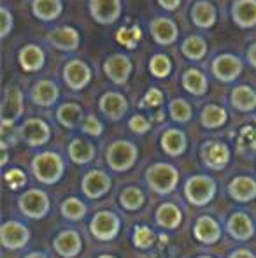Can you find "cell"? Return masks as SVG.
Instances as JSON below:
<instances>
[{"label":"cell","mask_w":256,"mask_h":258,"mask_svg":"<svg viewBox=\"0 0 256 258\" xmlns=\"http://www.w3.org/2000/svg\"><path fill=\"white\" fill-rule=\"evenodd\" d=\"M63 160L60 155L46 151V153H39L32 160V172H34L35 179L42 184H55L62 179L63 176Z\"/></svg>","instance_id":"obj_1"},{"label":"cell","mask_w":256,"mask_h":258,"mask_svg":"<svg viewBox=\"0 0 256 258\" xmlns=\"http://www.w3.org/2000/svg\"><path fill=\"white\" fill-rule=\"evenodd\" d=\"M146 183L158 195L172 194L178 188L179 172L170 163H154L146 170Z\"/></svg>","instance_id":"obj_2"},{"label":"cell","mask_w":256,"mask_h":258,"mask_svg":"<svg viewBox=\"0 0 256 258\" xmlns=\"http://www.w3.org/2000/svg\"><path fill=\"white\" fill-rule=\"evenodd\" d=\"M216 195V181L211 176H192L185 184V197L192 206H207Z\"/></svg>","instance_id":"obj_3"},{"label":"cell","mask_w":256,"mask_h":258,"mask_svg":"<svg viewBox=\"0 0 256 258\" xmlns=\"http://www.w3.org/2000/svg\"><path fill=\"white\" fill-rule=\"evenodd\" d=\"M137 155H139V150L135 144H132L130 141H116L107 148V165L114 172H127L135 165Z\"/></svg>","instance_id":"obj_4"},{"label":"cell","mask_w":256,"mask_h":258,"mask_svg":"<svg viewBox=\"0 0 256 258\" xmlns=\"http://www.w3.org/2000/svg\"><path fill=\"white\" fill-rule=\"evenodd\" d=\"M121 228V221L113 211H100L93 216L90 223V230L95 239L102 242H109L118 237Z\"/></svg>","instance_id":"obj_5"},{"label":"cell","mask_w":256,"mask_h":258,"mask_svg":"<svg viewBox=\"0 0 256 258\" xmlns=\"http://www.w3.org/2000/svg\"><path fill=\"white\" fill-rule=\"evenodd\" d=\"M18 206H20V211L27 218L41 220L49 211V197L46 191L32 188V190L25 191V194L21 195L20 201H18Z\"/></svg>","instance_id":"obj_6"},{"label":"cell","mask_w":256,"mask_h":258,"mask_svg":"<svg viewBox=\"0 0 256 258\" xmlns=\"http://www.w3.org/2000/svg\"><path fill=\"white\" fill-rule=\"evenodd\" d=\"M0 241L6 249H21L30 241V230L16 220H9L0 228Z\"/></svg>","instance_id":"obj_7"},{"label":"cell","mask_w":256,"mask_h":258,"mask_svg":"<svg viewBox=\"0 0 256 258\" xmlns=\"http://www.w3.org/2000/svg\"><path fill=\"white\" fill-rule=\"evenodd\" d=\"M111 176L106 174L104 170H90L81 181V190L84 194L86 199L90 201H95V199H100L111 190Z\"/></svg>","instance_id":"obj_8"},{"label":"cell","mask_w":256,"mask_h":258,"mask_svg":"<svg viewBox=\"0 0 256 258\" xmlns=\"http://www.w3.org/2000/svg\"><path fill=\"white\" fill-rule=\"evenodd\" d=\"M53 249L62 258H75L82 249L81 235L75 230H63L53 241Z\"/></svg>","instance_id":"obj_9"},{"label":"cell","mask_w":256,"mask_h":258,"mask_svg":"<svg viewBox=\"0 0 256 258\" xmlns=\"http://www.w3.org/2000/svg\"><path fill=\"white\" fill-rule=\"evenodd\" d=\"M49 136H51V130L48 123L39 118H30L21 126V137L30 146H42L49 141Z\"/></svg>","instance_id":"obj_10"},{"label":"cell","mask_w":256,"mask_h":258,"mask_svg":"<svg viewBox=\"0 0 256 258\" xmlns=\"http://www.w3.org/2000/svg\"><path fill=\"white\" fill-rule=\"evenodd\" d=\"M212 72H214V76L219 81L230 83L239 78V74L242 72V63L233 54H221L212 63Z\"/></svg>","instance_id":"obj_11"},{"label":"cell","mask_w":256,"mask_h":258,"mask_svg":"<svg viewBox=\"0 0 256 258\" xmlns=\"http://www.w3.org/2000/svg\"><path fill=\"white\" fill-rule=\"evenodd\" d=\"M226 232L237 241H249L254 235V223L249 218V214L242 213H233L226 221Z\"/></svg>","instance_id":"obj_12"},{"label":"cell","mask_w":256,"mask_h":258,"mask_svg":"<svg viewBox=\"0 0 256 258\" xmlns=\"http://www.w3.org/2000/svg\"><path fill=\"white\" fill-rule=\"evenodd\" d=\"M202 162L211 170H223L230 162V150L223 143H212L202 150Z\"/></svg>","instance_id":"obj_13"},{"label":"cell","mask_w":256,"mask_h":258,"mask_svg":"<svg viewBox=\"0 0 256 258\" xmlns=\"http://www.w3.org/2000/svg\"><path fill=\"white\" fill-rule=\"evenodd\" d=\"M90 11L95 21L102 25H111L120 18L121 4L120 0H92Z\"/></svg>","instance_id":"obj_14"},{"label":"cell","mask_w":256,"mask_h":258,"mask_svg":"<svg viewBox=\"0 0 256 258\" xmlns=\"http://www.w3.org/2000/svg\"><path fill=\"white\" fill-rule=\"evenodd\" d=\"M23 112V95L16 86L7 88L2 104V125H13Z\"/></svg>","instance_id":"obj_15"},{"label":"cell","mask_w":256,"mask_h":258,"mask_svg":"<svg viewBox=\"0 0 256 258\" xmlns=\"http://www.w3.org/2000/svg\"><path fill=\"white\" fill-rule=\"evenodd\" d=\"M193 235L204 244H216L221 239V227L211 216H200L193 227Z\"/></svg>","instance_id":"obj_16"},{"label":"cell","mask_w":256,"mask_h":258,"mask_svg":"<svg viewBox=\"0 0 256 258\" xmlns=\"http://www.w3.org/2000/svg\"><path fill=\"white\" fill-rule=\"evenodd\" d=\"M228 194L237 202H251L256 199V181L249 176H237L230 181Z\"/></svg>","instance_id":"obj_17"},{"label":"cell","mask_w":256,"mask_h":258,"mask_svg":"<svg viewBox=\"0 0 256 258\" xmlns=\"http://www.w3.org/2000/svg\"><path fill=\"white\" fill-rule=\"evenodd\" d=\"M63 78H65V83H67L72 90H81L90 83L92 72H90L86 63H82V61H79V60H72V61H68L67 67H65Z\"/></svg>","instance_id":"obj_18"},{"label":"cell","mask_w":256,"mask_h":258,"mask_svg":"<svg viewBox=\"0 0 256 258\" xmlns=\"http://www.w3.org/2000/svg\"><path fill=\"white\" fill-rule=\"evenodd\" d=\"M104 69H106L107 78L113 79L116 85H123L130 78L132 63H130V60L127 56H123V54H114V56L107 58Z\"/></svg>","instance_id":"obj_19"},{"label":"cell","mask_w":256,"mask_h":258,"mask_svg":"<svg viewBox=\"0 0 256 258\" xmlns=\"http://www.w3.org/2000/svg\"><path fill=\"white\" fill-rule=\"evenodd\" d=\"M128 109V102L121 93H106L100 99V111L109 119H121Z\"/></svg>","instance_id":"obj_20"},{"label":"cell","mask_w":256,"mask_h":258,"mask_svg":"<svg viewBox=\"0 0 256 258\" xmlns=\"http://www.w3.org/2000/svg\"><path fill=\"white\" fill-rule=\"evenodd\" d=\"M151 35L158 44H172L178 39V27L172 20L158 18L151 23Z\"/></svg>","instance_id":"obj_21"},{"label":"cell","mask_w":256,"mask_h":258,"mask_svg":"<svg viewBox=\"0 0 256 258\" xmlns=\"http://www.w3.org/2000/svg\"><path fill=\"white\" fill-rule=\"evenodd\" d=\"M233 21L242 28L256 25V0H237L233 4Z\"/></svg>","instance_id":"obj_22"},{"label":"cell","mask_w":256,"mask_h":258,"mask_svg":"<svg viewBox=\"0 0 256 258\" xmlns=\"http://www.w3.org/2000/svg\"><path fill=\"white\" fill-rule=\"evenodd\" d=\"M183 221V213L176 204L172 202H165L156 209V225L161 228H168L174 230L181 225Z\"/></svg>","instance_id":"obj_23"},{"label":"cell","mask_w":256,"mask_h":258,"mask_svg":"<svg viewBox=\"0 0 256 258\" xmlns=\"http://www.w3.org/2000/svg\"><path fill=\"white\" fill-rule=\"evenodd\" d=\"M161 148L168 156H181L186 151V136L178 128H168L161 136Z\"/></svg>","instance_id":"obj_24"},{"label":"cell","mask_w":256,"mask_h":258,"mask_svg":"<svg viewBox=\"0 0 256 258\" xmlns=\"http://www.w3.org/2000/svg\"><path fill=\"white\" fill-rule=\"evenodd\" d=\"M58 97L60 90L53 81H39L32 90V100L37 105H44V107L53 105L58 100Z\"/></svg>","instance_id":"obj_25"},{"label":"cell","mask_w":256,"mask_h":258,"mask_svg":"<svg viewBox=\"0 0 256 258\" xmlns=\"http://www.w3.org/2000/svg\"><path fill=\"white\" fill-rule=\"evenodd\" d=\"M49 42H51L55 48L62 49V51H72V49L77 48L79 44V34L74 28H56L49 34Z\"/></svg>","instance_id":"obj_26"},{"label":"cell","mask_w":256,"mask_h":258,"mask_svg":"<svg viewBox=\"0 0 256 258\" xmlns=\"http://www.w3.org/2000/svg\"><path fill=\"white\" fill-rule=\"evenodd\" d=\"M68 156L74 163L77 165H84V163H90L93 158H95V148H93L92 143L82 139H74L70 144H68Z\"/></svg>","instance_id":"obj_27"},{"label":"cell","mask_w":256,"mask_h":258,"mask_svg":"<svg viewBox=\"0 0 256 258\" xmlns=\"http://www.w3.org/2000/svg\"><path fill=\"white\" fill-rule=\"evenodd\" d=\"M20 63L25 71L35 72L44 65V53H42L41 48H37V46H34V44L25 46L20 53Z\"/></svg>","instance_id":"obj_28"},{"label":"cell","mask_w":256,"mask_h":258,"mask_svg":"<svg viewBox=\"0 0 256 258\" xmlns=\"http://www.w3.org/2000/svg\"><path fill=\"white\" fill-rule=\"evenodd\" d=\"M232 105L237 111H253L256 107V92L249 86H237L232 92Z\"/></svg>","instance_id":"obj_29"},{"label":"cell","mask_w":256,"mask_h":258,"mask_svg":"<svg viewBox=\"0 0 256 258\" xmlns=\"http://www.w3.org/2000/svg\"><path fill=\"white\" fill-rule=\"evenodd\" d=\"M34 14L39 20L51 21L60 16L62 13V2L60 0H34Z\"/></svg>","instance_id":"obj_30"},{"label":"cell","mask_w":256,"mask_h":258,"mask_svg":"<svg viewBox=\"0 0 256 258\" xmlns=\"http://www.w3.org/2000/svg\"><path fill=\"white\" fill-rule=\"evenodd\" d=\"M226 111L219 105H205L204 111L200 114V119H202V125L205 128H219L226 123Z\"/></svg>","instance_id":"obj_31"},{"label":"cell","mask_w":256,"mask_h":258,"mask_svg":"<svg viewBox=\"0 0 256 258\" xmlns=\"http://www.w3.org/2000/svg\"><path fill=\"white\" fill-rule=\"evenodd\" d=\"M192 20L195 25H198L200 28H209L214 25L216 21V11L209 2H198L193 6Z\"/></svg>","instance_id":"obj_32"},{"label":"cell","mask_w":256,"mask_h":258,"mask_svg":"<svg viewBox=\"0 0 256 258\" xmlns=\"http://www.w3.org/2000/svg\"><path fill=\"white\" fill-rule=\"evenodd\" d=\"M183 85H185V88L188 90L190 93H193V95H204V93L207 92V79H205V76L202 74L200 71H197V69H190V71L185 72V76H183Z\"/></svg>","instance_id":"obj_33"},{"label":"cell","mask_w":256,"mask_h":258,"mask_svg":"<svg viewBox=\"0 0 256 258\" xmlns=\"http://www.w3.org/2000/svg\"><path fill=\"white\" fill-rule=\"evenodd\" d=\"M86 211H88V207L82 201H79V199L75 197H68L65 199L62 202V206H60V213H62L63 218H67V220L70 221H79L82 220V218L86 216Z\"/></svg>","instance_id":"obj_34"},{"label":"cell","mask_w":256,"mask_h":258,"mask_svg":"<svg viewBox=\"0 0 256 258\" xmlns=\"http://www.w3.org/2000/svg\"><path fill=\"white\" fill-rule=\"evenodd\" d=\"M120 204L127 211H137L144 206V194L137 186H127L120 195Z\"/></svg>","instance_id":"obj_35"},{"label":"cell","mask_w":256,"mask_h":258,"mask_svg":"<svg viewBox=\"0 0 256 258\" xmlns=\"http://www.w3.org/2000/svg\"><path fill=\"white\" fill-rule=\"evenodd\" d=\"M205 51H207V44L202 37L192 35L183 42V53L190 60H200V58L205 56Z\"/></svg>","instance_id":"obj_36"},{"label":"cell","mask_w":256,"mask_h":258,"mask_svg":"<svg viewBox=\"0 0 256 258\" xmlns=\"http://www.w3.org/2000/svg\"><path fill=\"white\" fill-rule=\"evenodd\" d=\"M56 118L67 128H74L81 119V107L77 104H63L56 112Z\"/></svg>","instance_id":"obj_37"},{"label":"cell","mask_w":256,"mask_h":258,"mask_svg":"<svg viewBox=\"0 0 256 258\" xmlns=\"http://www.w3.org/2000/svg\"><path fill=\"white\" fill-rule=\"evenodd\" d=\"M237 150L242 155H253L256 153V130L251 126H244L240 130L239 141H237Z\"/></svg>","instance_id":"obj_38"},{"label":"cell","mask_w":256,"mask_h":258,"mask_svg":"<svg viewBox=\"0 0 256 258\" xmlns=\"http://www.w3.org/2000/svg\"><path fill=\"white\" fill-rule=\"evenodd\" d=\"M154 239H156L154 232L151 230L149 227H146V225H142V227L139 225V227L133 228L132 241H133V244H135V248H139V249H149L151 246L154 244Z\"/></svg>","instance_id":"obj_39"},{"label":"cell","mask_w":256,"mask_h":258,"mask_svg":"<svg viewBox=\"0 0 256 258\" xmlns=\"http://www.w3.org/2000/svg\"><path fill=\"white\" fill-rule=\"evenodd\" d=\"M142 37V32H140L139 27H123L118 30L116 39L121 46H127V48H135L137 42Z\"/></svg>","instance_id":"obj_40"},{"label":"cell","mask_w":256,"mask_h":258,"mask_svg":"<svg viewBox=\"0 0 256 258\" xmlns=\"http://www.w3.org/2000/svg\"><path fill=\"white\" fill-rule=\"evenodd\" d=\"M170 116L174 121L186 123L192 119V107H190V104L186 100L176 99L170 102Z\"/></svg>","instance_id":"obj_41"},{"label":"cell","mask_w":256,"mask_h":258,"mask_svg":"<svg viewBox=\"0 0 256 258\" xmlns=\"http://www.w3.org/2000/svg\"><path fill=\"white\" fill-rule=\"evenodd\" d=\"M151 72H153L156 78H165V76L170 72V60H168L165 54H156V56L151 58L149 61Z\"/></svg>","instance_id":"obj_42"},{"label":"cell","mask_w":256,"mask_h":258,"mask_svg":"<svg viewBox=\"0 0 256 258\" xmlns=\"http://www.w3.org/2000/svg\"><path fill=\"white\" fill-rule=\"evenodd\" d=\"M6 183L11 190H20L21 186L27 184V174L23 172L21 169H11L6 172Z\"/></svg>","instance_id":"obj_43"},{"label":"cell","mask_w":256,"mask_h":258,"mask_svg":"<svg viewBox=\"0 0 256 258\" xmlns=\"http://www.w3.org/2000/svg\"><path fill=\"white\" fill-rule=\"evenodd\" d=\"M81 128H82V132L88 134V136H95L97 137V136H100V134H102L104 126H102V123L99 121V118H95L93 114H90V116H86V118H84Z\"/></svg>","instance_id":"obj_44"},{"label":"cell","mask_w":256,"mask_h":258,"mask_svg":"<svg viewBox=\"0 0 256 258\" xmlns=\"http://www.w3.org/2000/svg\"><path fill=\"white\" fill-rule=\"evenodd\" d=\"M128 126H130V130H132V132H135V134H146L147 130L151 128L149 121H147V119L144 118V116H140V114L132 116V118H130V121H128Z\"/></svg>","instance_id":"obj_45"},{"label":"cell","mask_w":256,"mask_h":258,"mask_svg":"<svg viewBox=\"0 0 256 258\" xmlns=\"http://www.w3.org/2000/svg\"><path fill=\"white\" fill-rule=\"evenodd\" d=\"M163 102V95L158 88H151L147 90V93L144 95V100L140 102V105H147V107H158Z\"/></svg>","instance_id":"obj_46"},{"label":"cell","mask_w":256,"mask_h":258,"mask_svg":"<svg viewBox=\"0 0 256 258\" xmlns=\"http://www.w3.org/2000/svg\"><path fill=\"white\" fill-rule=\"evenodd\" d=\"M228 258H256V256L253 251H249V249L240 248V249H235V251L230 253Z\"/></svg>","instance_id":"obj_47"},{"label":"cell","mask_w":256,"mask_h":258,"mask_svg":"<svg viewBox=\"0 0 256 258\" xmlns=\"http://www.w3.org/2000/svg\"><path fill=\"white\" fill-rule=\"evenodd\" d=\"M2 18H4V25H2V35L6 37L11 30V14L7 9H2Z\"/></svg>","instance_id":"obj_48"},{"label":"cell","mask_w":256,"mask_h":258,"mask_svg":"<svg viewBox=\"0 0 256 258\" xmlns=\"http://www.w3.org/2000/svg\"><path fill=\"white\" fill-rule=\"evenodd\" d=\"M158 2H160V6L163 7V9H168V11H174L181 6V0H158Z\"/></svg>","instance_id":"obj_49"},{"label":"cell","mask_w":256,"mask_h":258,"mask_svg":"<svg viewBox=\"0 0 256 258\" xmlns=\"http://www.w3.org/2000/svg\"><path fill=\"white\" fill-rule=\"evenodd\" d=\"M247 58H249V61H251V65L253 67H256V44H253L249 48V53H247Z\"/></svg>","instance_id":"obj_50"},{"label":"cell","mask_w":256,"mask_h":258,"mask_svg":"<svg viewBox=\"0 0 256 258\" xmlns=\"http://www.w3.org/2000/svg\"><path fill=\"white\" fill-rule=\"evenodd\" d=\"M25 258H48L44 255V253H39V251H34V253H30V255H27Z\"/></svg>","instance_id":"obj_51"},{"label":"cell","mask_w":256,"mask_h":258,"mask_svg":"<svg viewBox=\"0 0 256 258\" xmlns=\"http://www.w3.org/2000/svg\"><path fill=\"white\" fill-rule=\"evenodd\" d=\"M99 258H116V256H113V255H102V256H99Z\"/></svg>","instance_id":"obj_52"},{"label":"cell","mask_w":256,"mask_h":258,"mask_svg":"<svg viewBox=\"0 0 256 258\" xmlns=\"http://www.w3.org/2000/svg\"><path fill=\"white\" fill-rule=\"evenodd\" d=\"M197 258H212V256H209V255H202V256H197Z\"/></svg>","instance_id":"obj_53"}]
</instances>
